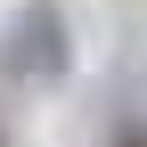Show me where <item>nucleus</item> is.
Returning a JSON list of instances; mask_svg holds the SVG:
<instances>
[{
  "instance_id": "obj_1",
  "label": "nucleus",
  "mask_w": 147,
  "mask_h": 147,
  "mask_svg": "<svg viewBox=\"0 0 147 147\" xmlns=\"http://www.w3.org/2000/svg\"><path fill=\"white\" fill-rule=\"evenodd\" d=\"M115 147H147V131H123V139H115Z\"/></svg>"
}]
</instances>
